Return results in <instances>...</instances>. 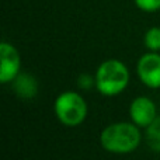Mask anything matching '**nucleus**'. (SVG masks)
Segmentation results:
<instances>
[{
	"mask_svg": "<svg viewBox=\"0 0 160 160\" xmlns=\"http://www.w3.org/2000/svg\"><path fill=\"white\" fill-rule=\"evenodd\" d=\"M142 135L133 122H115L102 129L100 143L107 152L117 155L131 153L141 145Z\"/></svg>",
	"mask_w": 160,
	"mask_h": 160,
	"instance_id": "f257e3e1",
	"label": "nucleus"
},
{
	"mask_svg": "<svg viewBox=\"0 0 160 160\" xmlns=\"http://www.w3.org/2000/svg\"><path fill=\"white\" fill-rule=\"evenodd\" d=\"M128 83H129V70L124 65V62L118 59L104 61L97 68L94 84L102 96H118L127 88Z\"/></svg>",
	"mask_w": 160,
	"mask_h": 160,
	"instance_id": "f03ea898",
	"label": "nucleus"
},
{
	"mask_svg": "<svg viewBox=\"0 0 160 160\" xmlns=\"http://www.w3.org/2000/svg\"><path fill=\"white\" fill-rule=\"evenodd\" d=\"M55 115L66 127H78L87 117V102L76 91H63L53 104Z\"/></svg>",
	"mask_w": 160,
	"mask_h": 160,
	"instance_id": "7ed1b4c3",
	"label": "nucleus"
},
{
	"mask_svg": "<svg viewBox=\"0 0 160 160\" xmlns=\"http://www.w3.org/2000/svg\"><path fill=\"white\" fill-rule=\"evenodd\" d=\"M138 76L146 87L160 88V55L159 52H148L138 61Z\"/></svg>",
	"mask_w": 160,
	"mask_h": 160,
	"instance_id": "20e7f679",
	"label": "nucleus"
},
{
	"mask_svg": "<svg viewBox=\"0 0 160 160\" xmlns=\"http://www.w3.org/2000/svg\"><path fill=\"white\" fill-rule=\"evenodd\" d=\"M0 58H2V68H0V82L8 83L13 82L21 70V56L16 47L8 42H2L0 45Z\"/></svg>",
	"mask_w": 160,
	"mask_h": 160,
	"instance_id": "39448f33",
	"label": "nucleus"
},
{
	"mask_svg": "<svg viewBox=\"0 0 160 160\" xmlns=\"http://www.w3.org/2000/svg\"><path fill=\"white\" fill-rule=\"evenodd\" d=\"M131 121L141 128H148L156 119V105L148 97H136L129 105Z\"/></svg>",
	"mask_w": 160,
	"mask_h": 160,
	"instance_id": "423d86ee",
	"label": "nucleus"
},
{
	"mask_svg": "<svg viewBox=\"0 0 160 160\" xmlns=\"http://www.w3.org/2000/svg\"><path fill=\"white\" fill-rule=\"evenodd\" d=\"M13 82H14V90L20 97H24V98L35 97L38 86H37V82L32 76L27 75V73H20Z\"/></svg>",
	"mask_w": 160,
	"mask_h": 160,
	"instance_id": "0eeeda50",
	"label": "nucleus"
},
{
	"mask_svg": "<svg viewBox=\"0 0 160 160\" xmlns=\"http://www.w3.org/2000/svg\"><path fill=\"white\" fill-rule=\"evenodd\" d=\"M146 141L150 149L155 152H160V117L146 128Z\"/></svg>",
	"mask_w": 160,
	"mask_h": 160,
	"instance_id": "6e6552de",
	"label": "nucleus"
},
{
	"mask_svg": "<svg viewBox=\"0 0 160 160\" xmlns=\"http://www.w3.org/2000/svg\"><path fill=\"white\" fill-rule=\"evenodd\" d=\"M145 47L152 52H159L160 51V27H152L145 34Z\"/></svg>",
	"mask_w": 160,
	"mask_h": 160,
	"instance_id": "1a4fd4ad",
	"label": "nucleus"
},
{
	"mask_svg": "<svg viewBox=\"0 0 160 160\" xmlns=\"http://www.w3.org/2000/svg\"><path fill=\"white\" fill-rule=\"evenodd\" d=\"M136 7L141 8L146 13H153V11L160 10V0H133Z\"/></svg>",
	"mask_w": 160,
	"mask_h": 160,
	"instance_id": "9d476101",
	"label": "nucleus"
}]
</instances>
